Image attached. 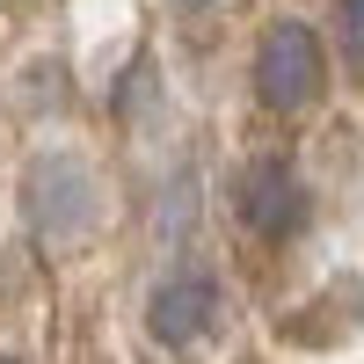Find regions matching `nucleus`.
Masks as SVG:
<instances>
[{
	"instance_id": "obj_6",
	"label": "nucleus",
	"mask_w": 364,
	"mask_h": 364,
	"mask_svg": "<svg viewBox=\"0 0 364 364\" xmlns=\"http://www.w3.org/2000/svg\"><path fill=\"white\" fill-rule=\"evenodd\" d=\"M175 8H190V15H197V8H219V0H175Z\"/></svg>"
},
{
	"instance_id": "obj_5",
	"label": "nucleus",
	"mask_w": 364,
	"mask_h": 364,
	"mask_svg": "<svg viewBox=\"0 0 364 364\" xmlns=\"http://www.w3.org/2000/svg\"><path fill=\"white\" fill-rule=\"evenodd\" d=\"M336 44H343V66L364 73V0H336Z\"/></svg>"
},
{
	"instance_id": "obj_1",
	"label": "nucleus",
	"mask_w": 364,
	"mask_h": 364,
	"mask_svg": "<svg viewBox=\"0 0 364 364\" xmlns=\"http://www.w3.org/2000/svg\"><path fill=\"white\" fill-rule=\"evenodd\" d=\"M22 219L44 248H73L102 219V182L80 154H37L22 175Z\"/></svg>"
},
{
	"instance_id": "obj_2",
	"label": "nucleus",
	"mask_w": 364,
	"mask_h": 364,
	"mask_svg": "<svg viewBox=\"0 0 364 364\" xmlns=\"http://www.w3.org/2000/svg\"><path fill=\"white\" fill-rule=\"evenodd\" d=\"M328 80V58H321V37L306 22H269L262 44H255V95L262 109H306Z\"/></svg>"
},
{
	"instance_id": "obj_3",
	"label": "nucleus",
	"mask_w": 364,
	"mask_h": 364,
	"mask_svg": "<svg viewBox=\"0 0 364 364\" xmlns=\"http://www.w3.org/2000/svg\"><path fill=\"white\" fill-rule=\"evenodd\" d=\"M233 211H240L248 233H262V240H299L306 219H314V197H306V182H299L291 161L262 154V161H248V175H240Z\"/></svg>"
},
{
	"instance_id": "obj_4",
	"label": "nucleus",
	"mask_w": 364,
	"mask_h": 364,
	"mask_svg": "<svg viewBox=\"0 0 364 364\" xmlns=\"http://www.w3.org/2000/svg\"><path fill=\"white\" fill-rule=\"evenodd\" d=\"M211 321H219V277H211V269H175V277H161L154 299H146V328H154V343H168V350L211 336Z\"/></svg>"
},
{
	"instance_id": "obj_7",
	"label": "nucleus",
	"mask_w": 364,
	"mask_h": 364,
	"mask_svg": "<svg viewBox=\"0 0 364 364\" xmlns=\"http://www.w3.org/2000/svg\"><path fill=\"white\" fill-rule=\"evenodd\" d=\"M0 364H15V357H0Z\"/></svg>"
}]
</instances>
